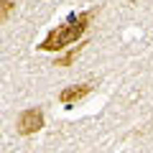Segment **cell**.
<instances>
[{"label": "cell", "mask_w": 153, "mask_h": 153, "mask_svg": "<svg viewBox=\"0 0 153 153\" xmlns=\"http://www.w3.org/2000/svg\"><path fill=\"white\" fill-rule=\"evenodd\" d=\"M94 16H97V10H84V13H79V16H71L64 26H56L54 31L38 44V49L54 54V51H61V49H66V46L79 44V38L87 33V28H89V23L94 21Z\"/></svg>", "instance_id": "obj_1"}, {"label": "cell", "mask_w": 153, "mask_h": 153, "mask_svg": "<svg viewBox=\"0 0 153 153\" xmlns=\"http://www.w3.org/2000/svg\"><path fill=\"white\" fill-rule=\"evenodd\" d=\"M41 128H44V112L38 107L23 110V112L18 115V120H16V130L21 133V135H33V133H38Z\"/></svg>", "instance_id": "obj_2"}, {"label": "cell", "mask_w": 153, "mask_h": 153, "mask_svg": "<svg viewBox=\"0 0 153 153\" xmlns=\"http://www.w3.org/2000/svg\"><path fill=\"white\" fill-rule=\"evenodd\" d=\"M89 92H92V84H89V82H84V84H71V87H66V89H61V92H59V102H61V105H76L79 100L87 97Z\"/></svg>", "instance_id": "obj_3"}, {"label": "cell", "mask_w": 153, "mask_h": 153, "mask_svg": "<svg viewBox=\"0 0 153 153\" xmlns=\"http://www.w3.org/2000/svg\"><path fill=\"white\" fill-rule=\"evenodd\" d=\"M84 46H87V41H79V44L74 46V49H69L64 56H59V59L54 61V66H71V64L76 61V56L82 54V49H84Z\"/></svg>", "instance_id": "obj_4"}, {"label": "cell", "mask_w": 153, "mask_h": 153, "mask_svg": "<svg viewBox=\"0 0 153 153\" xmlns=\"http://www.w3.org/2000/svg\"><path fill=\"white\" fill-rule=\"evenodd\" d=\"M13 8H16V3H13V0H0V21H3V23L10 18Z\"/></svg>", "instance_id": "obj_5"}]
</instances>
